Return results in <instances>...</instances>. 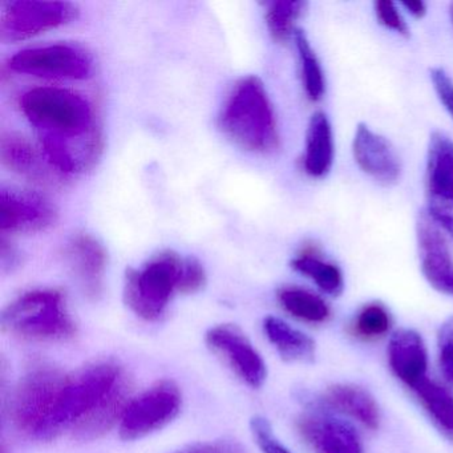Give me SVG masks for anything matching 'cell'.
<instances>
[{
	"instance_id": "13",
	"label": "cell",
	"mask_w": 453,
	"mask_h": 453,
	"mask_svg": "<svg viewBox=\"0 0 453 453\" xmlns=\"http://www.w3.org/2000/svg\"><path fill=\"white\" fill-rule=\"evenodd\" d=\"M296 426L315 453H365L357 429L342 418L310 412L302 416Z\"/></svg>"
},
{
	"instance_id": "12",
	"label": "cell",
	"mask_w": 453,
	"mask_h": 453,
	"mask_svg": "<svg viewBox=\"0 0 453 453\" xmlns=\"http://www.w3.org/2000/svg\"><path fill=\"white\" fill-rule=\"evenodd\" d=\"M421 272L429 285L445 296H453V257L444 233L426 211L416 224Z\"/></svg>"
},
{
	"instance_id": "9",
	"label": "cell",
	"mask_w": 453,
	"mask_h": 453,
	"mask_svg": "<svg viewBox=\"0 0 453 453\" xmlns=\"http://www.w3.org/2000/svg\"><path fill=\"white\" fill-rule=\"evenodd\" d=\"M10 68L36 78L83 81L91 76L92 60L78 47L52 44L18 52L10 59Z\"/></svg>"
},
{
	"instance_id": "26",
	"label": "cell",
	"mask_w": 453,
	"mask_h": 453,
	"mask_svg": "<svg viewBox=\"0 0 453 453\" xmlns=\"http://www.w3.org/2000/svg\"><path fill=\"white\" fill-rule=\"evenodd\" d=\"M293 38L298 50L299 60H301L302 81H303L307 97L311 102H320L325 96L326 81L319 59L303 31L296 28Z\"/></svg>"
},
{
	"instance_id": "1",
	"label": "cell",
	"mask_w": 453,
	"mask_h": 453,
	"mask_svg": "<svg viewBox=\"0 0 453 453\" xmlns=\"http://www.w3.org/2000/svg\"><path fill=\"white\" fill-rule=\"evenodd\" d=\"M129 397L131 383L118 363L102 360L65 373L43 441H51L65 432L81 441L104 436L123 418Z\"/></svg>"
},
{
	"instance_id": "30",
	"label": "cell",
	"mask_w": 453,
	"mask_h": 453,
	"mask_svg": "<svg viewBox=\"0 0 453 453\" xmlns=\"http://www.w3.org/2000/svg\"><path fill=\"white\" fill-rule=\"evenodd\" d=\"M437 344L442 375L453 383V317L448 318L440 327Z\"/></svg>"
},
{
	"instance_id": "2",
	"label": "cell",
	"mask_w": 453,
	"mask_h": 453,
	"mask_svg": "<svg viewBox=\"0 0 453 453\" xmlns=\"http://www.w3.org/2000/svg\"><path fill=\"white\" fill-rule=\"evenodd\" d=\"M219 128L235 145L253 153L277 150V120L261 79L246 76L233 87L219 118Z\"/></svg>"
},
{
	"instance_id": "10",
	"label": "cell",
	"mask_w": 453,
	"mask_h": 453,
	"mask_svg": "<svg viewBox=\"0 0 453 453\" xmlns=\"http://www.w3.org/2000/svg\"><path fill=\"white\" fill-rule=\"evenodd\" d=\"M205 342L211 352L217 355L243 383L251 388L264 386L267 368L261 354L249 341L238 326H214L206 333Z\"/></svg>"
},
{
	"instance_id": "35",
	"label": "cell",
	"mask_w": 453,
	"mask_h": 453,
	"mask_svg": "<svg viewBox=\"0 0 453 453\" xmlns=\"http://www.w3.org/2000/svg\"><path fill=\"white\" fill-rule=\"evenodd\" d=\"M6 238L2 237L0 241V258H2V267L4 270L14 269L18 265V253L12 249V246H7Z\"/></svg>"
},
{
	"instance_id": "14",
	"label": "cell",
	"mask_w": 453,
	"mask_h": 453,
	"mask_svg": "<svg viewBox=\"0 0 453 453\" xmlns=\"http://www.w3.org/2000/svg\"><path fill=\"white\" fill-rule=\"evenodd\" d=\"M355 163L368 176L383 185L396 184L402 173V164L396 150L386 137L359 124L352 142Z\"/></svg>"
},
{
	"instance_id": "11",
	"label": "cell",
	"mask_w": 453,
	"mask_h": 453,
	"mask_svg": "<svg viewBox=\"0 0 453 453\" xmlns=\"http://www.w3.org/2000/svg\"><path fill=\"white\" fill-rule=\"evenodd\" d=\"M57 219V209L43 196L14 188L0 190V230L4 234L43 232Z\"/></svg>"
},
{
	"instance_id": "22",
	"label": "cell",
	"mask_w": 453,
	"mask_h": 453,
	"mask_svg": "<svg viewBox=\"0 0 453 453\" xmlns=\"http://www.w3.org/2000/svg\"><path fill=\"white\" fill-rule=\"evenodd\" d=\"M412 391L437 429L453 441V395L449 389L426 378Z\"/></svg>"
},
{
	"instance_id": "19",
	"label": "cell",
	"mask_w": 453,
	"mask_h": 453,
	"mask_svg": "<svg viewBox=\"0 0 453 453\" xmlns=\"http://www.w3.org/2000/svg\"><path fill=\"white\" fill-rule=\"evenodd\" d=\"M426 189L429 197L453 198V140L442 132L429 139Z\"/></svg>"
},
{
	"instance_id": "20",
	"label": "cell",
	"mask_w": 453,
	"mask_h": 453,
	"mask_svg": "<svg viewBox=\"0 0 453 453\" xmlns=\"http://www.w3.org/2000/svg\"><path fill=\"white\" fill-rule=\"evenodd\" d=\"M264 331L286 362L309 363L314 360L315 342L285 320L270 315L264 319Z\"/></svg>"
},
{
	"instance_id": "24",
	"label": "cell",
	"mask_w": 453,
	"mask_h": 453,
	"mask_svg": "<svg viewBox=\"0 0 453 453\" xmlns=\"http://www.w3.org/2000/svg\"><path fill=\"white\" fill-rule=\"evenodd\" d=\"M291 267L314 280L315 285L328 296H338L343 293L344 280L341 269L315 254H299L291 261Z\"/></svg>"
},
{
	"instance_id": "15",
	"label": "cell",
	"mask_w": 453,
	"mask_h": 453,
	"mask_svg": "<svg viewBox=\"0 0 453 453\" xmlns=\"http://www.w3.org/2000/svg\"><path fill=\"white\" fill-rule=\"evenodd\" d=\"M65 258L81 290L88 298L97 299L104 288L107 251L91 234L73 235L65 249Z\"/></svg>"
},
{
	"instance_id": "17",
	"label": "cell",
	"mask_w": 453,
	"mask_h": 453,
	"mask_svg": "<svg viewBox=\"0 0 453 453\" xmlns=\"http://www.w3.org/2000/svg\"><path fill=\"white\" fill-rule=\"evenodd\" d=\"M322 403L331 410L344 413L375 431L380 423V410L378 403L367 389L355 384H334L326 389Z\"/></svg>"
},
{
	"instance_id": "6",
	"label": "cell",
	"mask_w": 453,
	"mask_h": 453,
	"mask_svg": "<svg viewBox=\"0 0 453 453\" xmlns=\"http://www.w3.org/2000/svg\"><path fill=\"white\" fill-rule=\"evenodd\" d=\"M65 375L55 368L38 365L23 376L10 407L12 421L20 432L43 441L55 396Z\"/></svg>"
},
{
	"instance_id": "32",
	"label": "cell",
	"mask_w": 453,
	"mask_h": 453,
	"mask_svg": "<svg viewBox=\"0 0 453 453\" xmlns=\"http://www.w3.org/2000/svg\"><path fill=\"white\" fill-rule=\"evenodd\" d=\"M426 213L453 238V198H428Z\"/></svg>"
},
{
	"instance_id": "8",
	"label": "cell",
	"mask_w": 453,
	"mask_h": 453,
	"mask_svg": "<svg viewBox=\"0 0 453 453\" xmlns=\"http://www.w3.org/2000/svg\"><path fill=\"white\" fill-rule=\"evenodd\" d=\"M0 38L4 43L26 41L67 25L78 18L70 2L12 0L0 4Z\"/></svg>"
},
{
	"instance_id": "25",
	"label": "cell",
	"mask_w": 453,
	"mask_h": 453,
	"mask_svg": "<svg viewBox=\"0 0 453 453\" xmlns=\"http://www.w3.org/2000/svg\"><path fill=\"white\" fill-rule=\"evenodd\" d=\"M265 6V19L270 35L275 42L288 41L296 34V23L306 12L307 4L302 0H274L266 2Z\"/></svg>"
},
{
	"instance_id": "34",
	"label": "cell",
	"mask_w": 453,
	"mask_h": 453,
	"mask_svg": "<svg viewBox=\"0 0 453 453\" xmlns=\"http://www.w3.org/2000/svg\"><path fill=\"white\" fill-rule=\"evenodd\" d=\"M172 453H246L245 449L237 442L227 440H217V441L196 442L180 448Z\"/></svg>"
},
{
	"instance_id": "37",
	"label": "cell",
	"mask_w": 453,
	"mask_h": 453,
	"mask_svg": "<svg viewBox=\"0 0 453 453\" xmlns=\"http://www.w3.org/2000/svg\"><path fill=\"white\" fill-rule=\"evenodd\" d=\"M449 15H450V20H452L453 25V4L449 6Z\"/></svg>"
},
{
	"instance_id": "5",
	"label": "cell",
	"mask_w": 453,
	"mask_h": 453,
	"mask_svg": "<svg viewBox=\"0 0 453 453\" xmlns=\"http://www.w3.org/2000/svg\"><path fill=\"white\" fill-rule=\"evenodd\" d=\"M184 259L173 250L156 254L142 269L129 267L124 282L127 306L148 322L165 314L174 293H179Z\"/></svg>"
},
{
	"instance_id": "31",
	"label": "cell",
	"mask_w": 453,
	"mask_h": 453,
	"mask_svg": "<svg viewBox=\"0 0 453 453\" xmlns=\"http://www.w3.org/2000/svg\"><path fill=\"white\" fill-rule=\"evenodd\" d=\"M206 285V273L201 262L195 257H188L182 265L181 280L179 293L195 294L203 290Z\"/></svg>"
},
{
	"instance_id": "28",
	"label": "cell",
	"mask_w": 453,
	"mask_h": 453,
	"mask_svg": "<svg viewBox=\"0 0 453 453\" xmlns=\"http://www.w3.org/2000/svg\"><path fill=\"white\" fill-rule=\"evenodd\" d=\"M251 434L262 453H291L280 440L275 437L269 421L261 416H254L250 421Z\"/></svg>"
},
{
	"instance_id": "23",
	"label": "cell",
	"mask_w": 453,
	"mask_h": 453,
	"mask_svg": "<svg viewBox=\"0 0 453 453\" xmlns=\"http://www.w3.org/2000/svg\"><path fill=\"white\" fill-rule=\"evenodd\" d=\"M0 156L4 165L20 176L35 181H41L46 176L35 148L20 134H4L2 136Z\"/></svg>"
},
{
	"instance_id": "33",
	"label": "cell",
	"mask_w": 453,
	"mask_h": 453,
	"mask_svg": "<svg viewBox=\"0 0 453 453\" xmlns=\"http://www.w3.org/2000/svg\"><path fill=\"white\" fill-rule=\"evenodd\" d=\"M431 75L432 84H434V91H436L437 97H439L441 104L444 105L445 110L449 113L450 118L453 119V81L450 76L445 73L442 68H432L429 71Z\"/></svg>"
},
{
	"instance_id": "36",
	"label": "cell",
	"mask_w": 453,
	"mask_h": 453,
	"mask_svg": "<svg viewBox=\"0 0 453 453\" xmlns=\"http://www.w3.org/2000/svg\"><path fill=\"white\" fill-rule=\"evenodd\" d=\"M400 4H402L412 17L418 18V19H420V18H423L424 15L426 14V4L421 2V0L420 2H418H418H402Z\"/></svg>"
},
{
	"instance_id": "29",
	"label": "cell",
	"mask_w": 453,
	"mask_h": 453,
	"mask_svg": "<svg viewBox=\"0 0 453 453\" xmlns=\"http://www.w3.org/2000/svg\"><path fill=\"white\" fill-rule=\"evenodd\" d=\"M373 9H375L376 18H378L379 23L388 30L395 31L399 35L410 36V27H408L407 22H405L403 15L400 14L399 9L396 4L391 0H378L373 4Z\"/></svg>"
},
{
	"instance_id": "27",
	"label": "cell",
	"mask_w": 453,
	"mask_h": 453,
	"mask_svg": "<svg viewBox=\"0 0 453 453\" xmlns=\"http://www.w3.org/2000/svg\"><path fill=\"white\" fill-rule=\"evenodd\" d=\"M392 317L384 304L379 302L365 304L357 312L349 333L365 342L379 341L391 331Z\"/></svg>"
},
{
	"instance_id": "3",
	"label": "cell",
	"mask_w": 453,
	"mask_h": 453,
	"mask_svg": "<svg viewBox=\"0 0 453 453\" xmlns=\"http://www.w3.org/2000/svg\"><path fill=\"white\" fill-rule=\"evenodd\" d=\"M20 110L39 136H52L65 142L99 134L92 105L83 95L59 87H35L20 99Z\"/></svg>"
},
{
	"instance_id": "7",
	"label": "cell",
	"mask_w": 453,
	"mask_h": 453,
	"mask_svg": "<svg viewBox=\"0 0 453 453\" xmlns=\"http://www.w3.org/2000/svg\"><path fill=\"white\" fill-rule=\"evenodd\" d=\"M182 407V394L173 380L163 379L131 399L120 420V437L126 441L142 439L171 424Z\"/></svg>"
},
{
	"instance_id": "16",
	"label": "cell",
	"mask_w": 453,
	"mask_h": 453,
	"mask_svg": "<svg viewBox=\"0 0 453 453\" xmlns=\"http://www.w3.org/2000/svg\"><path fill=\"white\" fill-rule=\"evenodd\" d=\"M388 363L394 375L411 389L416 388L428 370V352L420 334L402 328L391 336Z\"/></svg>"
},
{
	"instance_id": "4",
	"label": "cell",
	"mask_w": 453,
	"mask_h": 453,
	"mask_svg": "<svg viewBox=\"0 0 453 453\" xmlns=\"http://www.w3.org/2000/svg\"><path fill=\"white\" fill-rule=\"evenodd\" d=\"M4 333L34 342H65L75 338L78 326L65 296L57 288L23 294L2 312Z\"/></svg>"
},
{
	"instance_id": "18",
	"label": "cell",
	"mask_w": 453,
	"mask_h": 453,
	"mask_svg": "<svg viewBox=\"0 0 453 453\" xmlns=\"http://www.w3.org/2000/svg\"><path fill=\"white\" fill-rule=\"evenodd\" d=\"M334 136L330 120L325 112H315L310 119L304 145L303 168L309 176L322 179L334 163Z\"/></svg>"
},
{
	"instance_id": "21",
	"label": "cell",
	"mask_w": 453,
	"mask_h": 453,
	"mask_svg": "<svg viewBox=\"0 0 453 453\" xmlns=\"http://www.w3.org/2000/svg\"><path fill=\"white\" fill-rule=\"evenodd\" d=\"M277 298L288 314L302 322L320 325L330 319L331 309L327 302L307 288L285 286L278 290Z\"/></svg>"
}]
</instances>
